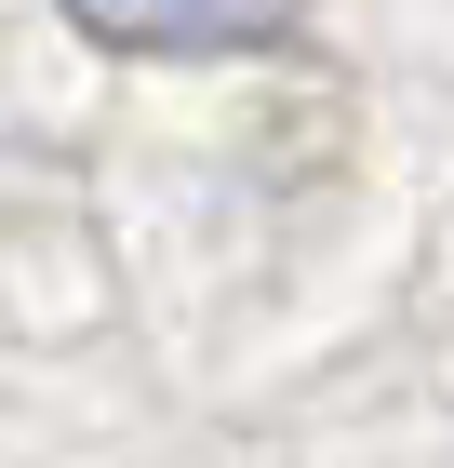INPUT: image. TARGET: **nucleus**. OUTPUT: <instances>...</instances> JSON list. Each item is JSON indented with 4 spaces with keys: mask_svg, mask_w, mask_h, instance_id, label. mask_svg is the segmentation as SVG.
I'll list each match as a JSON object with an SVG mask.
<instances>
[{
    "mask_svg": "<svg viewBox=\"0 0 454 468\" xmlns=\"http://www.w3.org/2000/svg\"><path fill=\"white\" fill-rule=\"evenodd\" d=\"M68 14L121 54H241V40H280L308 0H68Z\"/></svg>",
    "mask_w": 454,
    "mask_h": 468,
    "instance_id": "1",
    "label": "nucleus"
}]
</instances>
